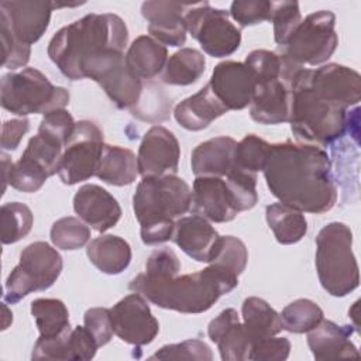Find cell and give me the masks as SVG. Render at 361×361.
Segmentation results:
<instances>
[{"label": "cell", "mask_w": 361, "mask_h": 361, "mask_svg": "<svg viewBox=\"0 0 361 361\" xmlns=\"http://www.w3.org/2000/svg\"><path fill=\"white\" fill-rule=\"evenodd\" d=\"M271 3L272 1L268 0H235L230 6L228 16H231L241 28L255 25L262 21H269Z\"/></svg>", "instance_id": "cell-45"}, {"label": "cell", "mask_w": 361, "mask_h": 361, "mask_svg": "<svg viewBox=\"0 0 361 361\" xmlns=\"http://www.w3.org/2000/svg\"><path fill=\"white\" fill-rule=\"evenodd\" d=\"M243 326L251 344L254 341L276 336L282 331L279 313L271 305L257 296H250L243 302Z\"/></svg>", "instance_id": "cell-30"}, {"label": "cell", "mask_w": 361, "mask_h": 361, "mask_svg": "<svg viewBox=\"0 0 361 361\" xmlns=\"http://www.w3.org/2000/svg\"><path fill=\"white\" fill-rule=\"evenodd\" d=\"M193 3L144 1L141 14L148 21V32L168 47H182L186 41L185 16Z\"/></svg>", "instance_id": "cell-18"}, {"label": "cell", "mask_w": 361, "mask_h": 361, "mask_svg": "<svg viewBox=\"0 0 361 361\" xmlns=\"http://www.w3.org/2000/svg\"><path fill=\"white\" fill-rule=\"evenodd\" d=\"M192 189L176 175L142 178L133 196V210L147 245L172 240L175 219L190 210Z\"/></svg>", "instance_id": "cell-4"}, {"label": "cell", "mask_w": 361, "mask_h": 361, "mask_svg": "<svg viewBox=\"0 0 361 361\" xmlns=\"http://www.w3.org/2000/svg\"><path fill=\"white\" fill-rule=\"evenodd\" d=\"M31 209L20 202H8L0 207V237L3 244H13L24 238L32 228Z\"/></svg>", "instance_id": "cell-34"}, {"label": "cell", "mask_w": 361, "mask_h": 361, "mask_svg": "<svg viewBox=\"0 0 361 361\" xmlns=\"http://www.w3.org/2000/svg\"><path fill=\"white\" fill-rule=\"evenodd\" d=\"M235 147L237 141L226 135L200 142L190 155L193 175L224 178L234 166Z\"/></svg>", "instance_id": "cell-25"}, {"label": "cell", "mask_w": 361, "mask_h": 361, "mask_svg": "<svg viewBox=\"0 0 361 361\" xmlns=\"http://www.w3.org/2000/svg\"><path fill=\"white\" fill-rule=\"evenodd\" d=\"M190 212L214 223L231 221L238 214L234 196L226 179L219 176H196Z\"/></svg>", "instance_id": "cell-17"}, {"label": "cell", "mask_w": 361, "mask_h": 361, "mask_svg": "<svg viewBox=\"0 0 361 361\" xmlns=\"http://www.w3.org/2000/svg\"><path fill=\"white\" fill-rule=\"evenodd\" d=\"M204 69L206 59L200 51L180 48L168 58L161 72V82L172 86H188L195 83Z\"/></svg>", "instance_id": "cell-32"}, {"label": "cell", "mask_w": 361, "mask_h": 361, "mask_svg": "<svg viewBox=\"0 0 361 361\" xmlns=\"http://www.w3.org/2000/svg\"><path fill=\"white\" fill-rule=\"evenodd\" d=\"M110 316L114 334L135 347L152 343L159 331V323L154 317L148 300L135 292L120 299L110 309Z\"/></svg>", "instance_id": "cell-12"}, {"label": "cell", "mask_w": 361, "mask_h": 361, "mask_svg": "<svg viewBox=\"0 0 361 361\" xmlns=\"http://www.w3.org/2000/svg\"><path fill=\"white\" fill-rule=\"evenodd\" d=\"M262 172L271 193L296 210L322 214L337 202L331 162L319 145L290 140L271 144Z\"/></svg>", "instance_id": "cell-1"}, {"label": "cell", "mask_w": 361, "mask_h": 361, "mask_svg": "<svg viewBox=\"0 0 361 361\" xmlns=\"http://www.w3.org/2000/svg\"><path fill=\"white\" fill-rule=\"evenodd\" d=\"M99 345L85 326H76L71 333L72 361H87L96 355Z\"/></svg>", "instance_id": "cell-52"}, {"label": "cell", "mask_w": 361, "mask_h": 361, "mask_svg": "<svg viewBox=\"0 0 361 361\" xmlns=\"http://www.w3.org/2000/svg\"><path fill=\"white\" fill-rule=\"evenodd\" d=\"M224 178L234 196L238 213L250 210L257 204V173H250L233 166Z\"/></svg>", "instance_id": "cell-43"}, {"label": "cell", "mask_w": 361, "mask_h": 361, "mask_svg": "<svg viewBox=\"0 0 361 361\" xmlns=\"http://www.w3.org/2000/svg\"><path fill=\"white\" fill-rule=\"evenodd\" d=\"M306 79L316 94L344 109L357 106L361 100V76L348 66L327 63L306 69Z\"/></svg>", "instance_id": "cell-15"}, {"label": "cell", "mask_w": 361, "mask_h": 361, "mask_svg": "<svg viewBox=\"0 0 361 361\" xmlns=\"http://www.w3.org/2000/svg\"><path fill=\"white\" fill-rule=\"evenodd\" d=\"M274 23V39L283 47L302 21L298 1H272L271 18Z\"/></svg>", "instance_id": "cell-42"}, {"label": "cell", "mask_w": 361, "mask_h": 361, "mask_svg": "<svg viewBox=\"0 0 361 361\" xmlns=\"http://www.w3.org/2000/svg\"><path fill=\"white\" fill-rule=\"evenodd\" d=\"M31 314L41 338H54L71 329L69 312L61 299L38 298L32 300Z\"/></svg>", "instance_id": "cell-33"}, {"label": "cell", "mask_w": 361, "mask_h": 361, "mask_svg": "<svg viewBox=\"0 0 361 361\" xmlns=\"http://www.w3.org/2000/svg\"><path fill=\"white\" fill-rule=\"evenodd\" d=\"M209 338L217 345L223 361L250 360L251 340L235 309L221 310L207 326Z\"/></svg>", "instance_id": "cell-21"}, {"label": "cell", "mask_w": 361, "mask_h": 361, "mask_svg": "<svg viewBox=\"0 0 361 361\" xmlns=\"http://www.w3.org/2000/svg\"><path fill=\"white\" fill-rule=\"evenodd\" d=\"M89 261L103 274H121L131 262V247L118 235L102 234L86 247Z\"/></svg>", "instance_id": "cell-27"}, {"label": "cell", "mask_w": 361, "mask_h": 361, "mask_svg": "<svg viewBox=\"0 0 361 361\" xmlns=\"http://www.w3.org/2000/svg\"><path fill=\"white\" fill-rule=\"evenodd\" d=\"M117 109H134L142 94L144 82L126 65V56L104 69L96 79Z\"/></svg>", "instance_id": "cell-26"}, {"label": "cell", "mask_w": 361, "mask_h": 361, "mask_svg": "<svg viewBox=\"0 0 361 361\" xmlns=\"http://www.w3.org/2000/svg\"><path fill=\"white\" fill-rule=\"evenodd\" d=\"M52 244L65 251L79 250L90 240V228L78 217L66 216L56 220L49 231Z\"/></svg>", "instance_id": "cell-37"}, {"label": "cell", "mask_w": 361, "mask_h": 361, "mask_svg": "<svg viewBox=\"0 0 361 361\" xmlns=\"http://www.w3.org/2000/svg\"><path fill=\"white\" fill-rule=\"evenodd\" d=\"M0 38H1V48H3L1 65L11 71L25 66L30 61L31 47L16 39L11 35V32L3 25H0Z\"/></svg>", "instance_id": "cell-49"}, {"label": "cell", "mask_w": 361, "mask_h": 361, "mask_svg": "<svg viewBox=\"0 0 361 361\" xmlns=\"http://www.w3.org/2000/svg\"><path fill=\"white\" fill-rule=\"evenodd\" d=\"M127 41L128 30L121 17L92 13L62 27L48 44V56L63 76L80 80L86 61L107 49L124 51Z\"/></svg>", "instance_id": "cell-3"}, {"label": "cell", "mask_w": 361, "mask_h": 361, "mask_svg": "<svg viewBox=\"0 0 361 361\" xmlns=\"http://www.w3.org/2000/svg\"><path fill=\"white\" fill-rule=\"evenodd\" d=\"M237 285L238 276L209 264L204 269L185 275L154 276L141 272L130 281L128 289L162 309L180 313H203Z\"/></svg>", "instance_id": "cell-2"}, {"label": "cell", "mask_w": 361, "mask_h": 361, "mask_svg": "<svg viewBox=\"0 0 361 361\" xmlns=\"http://www.w3.org/2000/svg\"><path fill=\"white\" fill-rule=\"evenodd\" d=\"M151 360H196V361H210L213 358L210 347L197 338L185 340L176 344H166L161 347L155 354L149 357Z\"/></svg>", "instance_id": "cell-44"}, {"label": "cell", "mask_w": 361, "mask_h": 361, "mask_svg": "<svg viewBox=\"0 0 361 361\" xmlns=\"http://www.w3.org/2000/svg\"><path fill=\"white\" fill-rule=\"evenodd\" d=\"M248 262V251L245 244L234 235H220L212 259L207 264L219 269L240 276Z\"/></svg>", "instance_id": "cell-36"}, {"label": "cell", "mask_w": 361, "mask_h": 361, "mask_svg": "<svg viewBox=\"0 0 361 361\" xmlns=\"http://www.w3.org/2000/svg\"><path fill=\"white\" fill-rule=\"evenodd\" d=\"M61 254L45 241L28 244L20 254V262L6 279L4 302H20L28 293L51 288L61 275Z\"/></svg>", "instance_id": "cell-8"}, {"label": "cell", "mask_w": 361, "mask_h": 361, "mask_svg": "<svg viewBox=\"0 0 361 361\" xmlns=\"http://www.w3.org/2000/svg\"><path fill=\"white\" fill-rule=\"evenodd\" d=\"M63 148L65 145L55 138L37 133V135L30 138L23 154L35 161L48 173V176H52L58 173Z\"/></svg>", "instance_id": "cell-38"}, {"label": "cell", "mask_w": 361, "mask_h": 361, "mask_svg": "<svg viewBox=\"0 0 361 361\" xmlns=\"http://www.w3.org/2000/svg\"><path fill=\"white\" fill-rule=\"evenodd\" d=\"M137 175V157L131 149L118 145H104L94 176L113 186H126L131 185Z\"/></svg>", "instance_id": "cell-29"}, {"label": "cell", "mask_w": 361, "mask_h": 361, "mask_svg": "<svg viewBox=\"0 0 361 361\" xmlns=\"http://www.w3.org/2000/svg\"><path fill=\"white\" fill-rule=\"evenodd\" d=\"M290 87L281 79L257 82L250 116L259 124H281L289 118Z\"/></svg>", "instance_id": "cell-22"}, {"label": "cell", "mask_w": 361, "mask_h": 361, "mask_svg": "<svg viewBox=\"0 0 361 361\" xmlns=\"http://www.w3.org/2000/svg\"><path fill=\"white\" fill-rule=\"evenodd\" d=\"M186 30L213 58L234 54L241 44V31L228 20V11L212 7L207 1L193 3L185 16Z\"/></svg>", "instance_id": "cell-10"}, {"label": "cell", "mask_w": 361, "mask_h": 361, "mask_svg": "<svg viewBox=\"0 0 361 361\" xmlns=\"http://www.w3.org/2000/svg\"><path fill=\"white\" fill-rule=\"evenodd\" d=\"M265 217L279 244H295L307 233V221L303 212L281 202L268 204L265 207Z\"/></svg>", "instance_id": "cell-31"}, {"label": "cell", "mask_w": 361, "mask_h": 361, "mask_svg": "<svg viewBox=\"0 0 361 361\" xmlns=\"http://www.w3.org/2000/svg\"><path fill=\"white\" fill-rule=\"evenodd\" d=\"M338 45L336 16L330 10H319L305 17L290 38L278 52L299 65H322L329 61Z\"/></svg>", "instance_id": "cell-9"}, {"label": "cell", "mask_w": 361, "mask_h": 361, "mask_svg": "<svg viewBox=\"0 0 361 361\" xmlns=\"http://www.w3.org/2000/svg\"><path fill=\"white\" fill-rule=\"evenodd\" d=\"M83 326L92 334L99 347L106 345L114 334L110 309L107 307L87 309L83 314Z\"/></svg>", "instance_id": "cell-48"}, {"label": "cell", "mask_w": 361, "mask_h": 361, "mask_svg": "<svg viewBox=\"0 0 361 361\" xmlns=\"http://www.w3.org/2000/svg\"><path fill=\"white\" fill-rule=\"evenodd\" d=\"M48 178V173L35 161L23 154L10 168L8 185L20 192L34 193L42 188Z\"/></svg>", "instance_id": "cell-41"}, {"label": "cell", "mask_w": 361, "mask_h": 361, "mask_svg": "<svg viewBox=\"0 0 361 361\" xmlns=\"http://www.w3.org/2000/svg\"><path fill=\"white\" fill-rule=\"evenodd\" d=\"M13 162L8 158V155H6L4 152L1 154V173H3V192L6 190L7 185H8V173H10V168H11Z\"/></svg>", "instance_id": "cell-54"}, {"label": "cell", "mask_w": 361, "mask_h": 361, "mask_svg": "<svg viewBox=\"0 0 361 361\" xmlns=\"http://www.w3.org/2000/svg\"><path fill=\"white\" fill-rule=\"evenodd\" d=\"M71 333L72 329L66 330L58 337L54 338H41L34 344L31 358L32 360H62L72 361L71 350Z\"/></svg>", "instance_id": "cell-47"}, {"label": "cell", "mask_w": 361, "mask_h": 361, "mask_svg": "<svg viewBox=\"0 0 361 361\" xmlns=\"http://www.w3.org/2000/svg\"><path fill=\"white\" fill-rule=\"evenodd\" d=\"M353 326H338L331 320L322 319L307 331V345L316 360L360 358L357 347L351 343Z\"/></svg>", "instance_id": "cell-23"}, {"label": "cell", "mask_w": 361, "mask_h": 361, "mask_svg": "<svg viewBox=\"0 0 361 361\" xmlns=\"http://www.w3.org/2000/svg\"><path fill=\"white\" fill-rule=\"evenodd\" d=\"M347 110L322 99L313 92L302 68L290 85L289 118L298 142L327 145L344 135L348 127Z\"/></svg>", "instance_id": "cell-5"}, {"label": "cell", "mask_w": 361, "mask_h": 361, "mask_svg": "<svg viewBox=\"0 0 361 361\" xmlns=\"http://www.w3.org/2000/svg\"><path fill=\"white\" fill-rule=\"evenodd\" d=\"M271 144L255 134H247L240 142H237L234 152V168L258 173L264 169L269 154Z\"/></svg>", "instance_id": "cell-39"}, {"label": "cell", "mask_w": 361, "mask_h": 361, "mask_svg": "<svg viewBox=\"0 0 361 361\" xmlns=\"http://www.w3.org/2000/svg\"><path fill=\"white\" fill-rule=\"evenodd\" d=\"M244 63L254 72L257 82L281 79L282 59L278 52L267 49H255L245 56Z\"/></svg>", "instance_id": "cell-46"}, {"label": "cell", "mask_w": 361, "mask_h": 361, "mask_svg": "<svg viewBox=\"0 0 361 361\" xmlns=\"http://www.w3.org/2000/svg\"><path fill=\"white\" fill-rule=\"evenodd\" d=\"M130 111L134 117L144 121H164L169 117L171 100L165 96L159 86L145 83V90H142L138 104Z\"/></svg>", "instance_id": "cell-40"}, {"label": "cell", "mask_w": 361, "mask_h": 361, "mask_svg": "<svg viewBox=\"0 0 361 361\" xmlns=\"http://www.w3.org/2000/svg\"><path fill=\"white\" fill-rule=\"evenodd\" d=\"M314 264L320 285L331 296L343 298L358 288L360 271L347 224L331 221L319 231Z\"/></svg>", "instance_id": "cell-6"}, {"label": "cell", "mask_w": 361, "mask_h": 361, "mask_svg": "<svg viewBox=\"0 0 361 361\" xmlns=\"http://www.w3.org/2000/svg\"><path fill=\"white\" fill-rule=\"evenodd\" d=\"M209 86L228 110H243L251 103L257 78L244 62L223 61L214 66Z\"/></svg>", "instance_id": "cell-16"}, {"label": "cell", "mask_w": 361, "mask_h": 361, "mask_svg": "<svg viewBox=\"0 0 361 361\" xmlns=\"http://www.w3.org/2000/svg\"><path fill=\"white\" fill-rule=\"evenodd\" d=\"M55 1H0V25L25 45L37 42L47 31Z\"/></svg>", "instance_id": "cell-13"}, {"label": "cell", "mask_w": 361, "mask_h": 361, "mask_svg": "<svg viewBox=\"0 0 361 361\" xmlns=\"http://www.w3.org/2000/svg\"><path fill=\"white\" fill-rule=\"evenodd\" d=\"M220 234L210 221L199 214L183 216L175 221L172 241L192 259L209 262L217 247Z\"/></svg>", "instance_id": "cell-20"}, {"label": "cell", "mask_w": 361, "mask_h": 361, "mask_svg": "<svg viewBox=\"0 0 361 361\" xmlns=\"http://www.w3.org/2000/svg\"><path fill=\"white\" fill-rule=\"evenodd\" d=\"M279 316L282 322V330L302 334L307 333L320 323L323 319V310L316 302L300 298L285 306Z\"/></svg>", "instance_id": "cell-35"}, {"label": "cell", "mask_w": 361, "mask_h": 361, "mask_svg": "<svg viewBox=\"0 0 361 361\" xmlns=\"http://www.w3.org/2000/svg\"><path fill=\"white\" fill-rule=\"evenodd\" d=\"M290 341L286 337H268L251 344L250 360L254 361H283L289 357Z\"/></svg>", "instance_id": "cell-50"}, {"label": "cell", "mask_w": 361, "mask_h": 361, "mask_svg": "<svg viewBox=\"0 0 361 361\" xmlns=\"http://www.w3.org/2000/svg\"><path fill=\"white\" fill-rule=\"evenodd\" d=\"M69 97V92L65 87L52 85L35 68H24L20 72H8L1 76V107L21 117L65 109Z\"/></svg>", "instance_id": "cell-7"}, {"label": "cell", "mask_w": 361, "mask_h": 361, "mask_svg": "<svg viewBox=\"0 0 361 361\" xmlns=\"http://www.w3.org/2000/svg\"><path fill=\"white\" fill-rule=\"evenodd\" d=\"M73 210L80 220L99 233L114 227L121 217L117 199L94 183H86L78 189L73 196Z\"/></svg>", "instance_id": "cell-19"}, {"label": "cell", "mask_w": 361, "mask_h": 361, "mask_svg": "<svg viewBox=\"0 0 361 361\" xmlns=\"http://www.w3.org/2000/svg\"><path fill=\"white\" fill-rule=\"evenodd\" d=\"M104 145L103 131L97 124L78 121L61 157L58 176L62 183L76 185L94 176Z\"/></svg>", "instance_id": "cell-11"}, {"label": "cell", "mask_w": 361, "mask_h": 361, "mask_svg": "<svg viewBox=\"0 0 361 361\" xmlns=\"http://www.w3.org/2000/svg\"><path fill=\"white\" fill-rule=\"evenodd\" d=\"M180 147L175 134L162 127H151L142 137L137 154L138 175L142 178L176 175Z\"/></svg>", "instance_id": "cell-14"}, {"label": "cell", "mask_w": 361, "mask_h": 361, "mask_svg": "<svg viewBox=\"0 0 361 361\" xmlns=\"http://www.w3.org/2000/svg\"><path fill=\"white\" fill-rule=\"evenodd\" d=\"M227 111L228 109L219 100L207 83L197 93L179 102L173 109V117L185 130L200 131Z\"/></svg>", "instance_id": "cell-24"}, {"label": "cell", "mask_w": 361, "mask_h": 361, "mask_svg": "<svg viewBox=\"0 0 361 361\" xmlns=\"http://www.w3.org/2000/svg\"><path fill=\"white\" fill-rule=\"evenodd\" d=\"M180 271L178 255L168 247L158 248L151 252L145 262L147 275H176Z\"/></svg>", "instance_id": "cell-51"}, {"label": "cell", "mask_w": 361, "mask_h": 361, "mask_svg": "<svg viewBox=\"0 0 361 361\" xmlns=\"http://www.w3.org/2000/svg\"><path fill=\"white\" fill-rule=\"evenodd\" d=\"M28 130H30V120L27 117L11 118L4 121L1 127V138H0L1 148L4 151L16 149Z\"/></svg>", "instance_id": "cell-53"}, {"label": "cell", "mask_w": 361, "mask_h": 361, "mask_svg": "<svg viewBox=\"0 0 361 361\" xmlns=\"http://www.w3.org/2000/svg\"><path fill=\"white\" fill-rule=\"evenodd\" d=\"M168 61V49L149 35L137 37L126 52L127 68L141 80L158 76Z\"/></svg>", "instance_id": "cell-28"}]
</instances>
